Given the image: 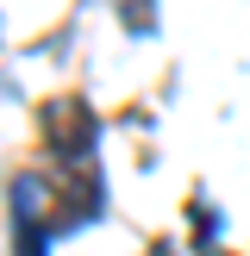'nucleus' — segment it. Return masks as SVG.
Instances as JSON below:
<instances>
[{"label":"nucleus","mask_w":250,"mask_h":256,"mask_svg":"<svg viewBox=\"0 0 250 256\" xmlns=\"http://www.w3.org/2000/svg\"><path fill=\"white\" fill-rule=\"evenodd\" d=\"M50 144H56V156H69V162L94 156V119H88V106L56 100V106H50Z\"/></svg>","instance_id":"f257e3e1"},{"label":"nucleus","mask_w":250,"mask_h":256,"mask_svg":"<svg viewBox=\"0 0 250 256\" xmlns=\"http://www.w3.org/2000/svg\"><path fill=\"white\" fill-rule=\"evenodd\" d=\"M19 256H44V232H19Z\"/></svg>","instance_id":"7ed1b4c3"},{"label":"nucleus","mask_w":250,"mask_h":256,"mask_svg":"<svg viewBox=\"0 0 250 256\" xmlns=\"http://www.w3.org/2000/svg\"><path fill=\"white\" fill-rule=\"evenodd\" d=\"M150 256H169V250H150Z\"/></svg>","instance_id":"20e7f679"},{"label":"nucleus","mask_w":250,"mask_h":256,"mask_svg":"<svg viewBox=\"0 0 250 256\" xmlns=\"http://www.w3.org/2000/svg\"><path fill=\"white\" fill-rule=\"evenodd\" d=\"M125 25H132V32H150V25H156V6H150V0H125Z\"/></svg>","instance_id":"f03ea898"}]
</instances>
